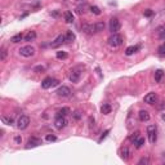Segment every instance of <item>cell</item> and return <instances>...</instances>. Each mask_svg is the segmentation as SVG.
Instances as JSON below:
<instances>
[{
	"instance_id": "6da1fadb",
	"label": "cell",
	"mask_w": 165,
	"mask_h": 165,
	"mask_svg": "<svg viewBox=\"0 0 165 165\" xmlns=\"http://www.w3.org/2000/svg\"><path fill=\"white\" fill-rule=\"evenodd\" d=\"M107 41H109V45L116 48V47H120L123 43H124V39H123L121 35H119L118 32H116V34H112V35H111Z\"/></svg>"
},
{
	"instance_id": "7a4b0ae2",
	"label": "cell",
	"mask_w": 165,
	"mask_h": 165,
	"mask_svg": "<svg viewBox=\"0 0 165 165\" xmlns=\"http://www.w3.org/2000/svg\"><path fill=\"white\" fill-rule=\"evenodd\" d=\"M156 132H157V128H156V125H148L147 127V136H148V141L150 143H154L156 142V139H157V134H156Z\"/></svg>"
},
{
	"instance_id": "3957f363",
	"label": "cell",
	"mask_w": 165,
	"mask_h": 165,
	"mask_svg": "<svg viewBox=\"0 0 165 165\" xmlns=\"http://www.w3.org/2000/svg\"><path fill=\"white\" fill-rule=\"evenodd\" d=\"M18 52H19V54L22 56V57L29 58V57H32V56L35 54V48L32 47V45H25V47L21 48Z\"/></svg>"
},
{
	"instance_id": "277c9868",
	"label": "cell",
	"mask_w": 165,
	"mask_h": 165,
	"mask_svg": "<svg viewBox=\"0 0 165 165\" xmlns=\"http://www.w3.org/2000/svg\"><path fill=\"white\" fill-rule=\"evenodd\" d=\"M30 124V118L26 115H21L19 119L17 120V128L21 129V130H23V129H26L29 127Z\"/></svg>"
},
{
	"instance_id": "5b68a950",
	"label": "cell",
	"mask_w": 165,
	"mask_h": 165,
	"mask_svg": "<svg viewBox=\"0 0 165 165\" xmlns=\"http://www.w3.org/2000/svg\"><path fill=\"white\" fill-rule=\"evenodd\" d=\"M58 80H56V79H52V77H45V79L43 80V83H41V88L43 89H49V88H52V86H54V85H58Z\"/></svg>"
},
{
	"instance_id": "8992f818",
	"label": "cell",
	"mask_w": 165,
	"mask_h": 165,
	"mask_svg": "<svg viewBox=\"0 0 165 165\" xmlns=\"http://www.w3.org/2000/svg\"><path fill=\"white\" fill-rule=\"evenodd\" d=\"M66 125H67V120H66V116H57L54 120V127L58 129V130H62Z\"/></svg>"
},
{
	"instance_id": "52a82bcc",
	"label": "cell",
	"mask_w": 165,
	"mask_h": 165,
	"mask_svg": "<svg viewBox=\"0 0 165 165\" xmlns=\"http://www.w3.org/2000/svg\"><path fill=\"white\" fill-rule=\"evenodd\" d=\"M121 27V23H120V21L118 18H111L110 19V31L112 32V34H116V32L120 30Z\"/></svg>"
},
{
	"instance_id": "ba28073f",
	"label": "cell",
	"mask_w": 165,
	"mask_h": 165,
	"mask_svg": "<svg viewBox=\"0 0 165 165\" xmlns=\"http://www.w3.org/2000/svg\"><path fill=\"white\" fill-rule=\"evenodd\" d=\"M57 95L58 97H62V98H66V97H70V94H71V91H70V88L68 86H65V85H62V86H59L58 89H57Z\"/></svg>"
},
{
	"instance_id": "9c48e42d",
	"label": "cell",
	"mask_w": 165,
	"mask_h": 165,
	"mask_svg": "<svg viewBox=\"0 0 165 165\" xmlns=\"http://www.w3.org/2000/svg\"><path fill=\"white\" fill-rule=\"evenodd\" d=\"M80 76H81V71L79 68H74V70H71L68 79H70L71 83H77L80 80Z\"/></svg>"
},
{
	"instance_id": "30bf717a",
	"label": "cell",
	"mask_w": 165,
	"mask_h": 165,
	"mask_svg": "<svg viewBox=\"0 0 165 165\" xmlns=\"http://www.w3.org/2000/svg\"><path fill=\"white\" fill-rule=\"evenodd\" d=\"M143 101H145V103H147V104H155L156 102H157V95H156V93L151 92L145 95Z\"/></svg>"
},
{
	"instance_id": "8fae6325",
	"label": "cell",
	"mask_w": 165,
	"mask_h": 165,
	"mask_svg": "<svg viewBox=\"0 0 165 165\" xmlns=\"http://www.w3.org/2000/svg\"><path fill=\"white\" fill-rule=\"evenodd\" d=\"M41 145V139L38 137H31L27 141V145H26V148H34V147H38Z\"/></svg>"
},
{
	"instance_id": "7c38bea8",
	"label": "cell",
	"mask_w": 165,
	"mask_h": 165,
	"mask_svg": "<svg viewBox=\"0 0 165 165\" xmlns=\"http://www.w3.org/2000/svg\"><path fill=\"white\" fill-rule=\"evenodd\" d=\"M62 43H65V35H58L50 45H52V48H58L59 45H62Z\"/></svg>"
},
{
	"instance_id": "4fadbf2b",
	"label": "cell",
	"mask_w": 165,
	"mask_h": 165,
	"mask_svg": "<svg viewBox=\"0 0 165 165\" xmlns=\"http://www.w3.org/2000/svg\"><path fill=\"white\" fill-rule=\"evenodd\" d=\"M81 31L85 32V34H88V35H92V34H94V27H93V25L84 23V25L81 26Z\"/></svg>"
},
{
	"instance_id": "5bb4252c",
	"label": "cell",
	"mask_w": 165,
	"mask_h": 165,
	"mask_svg": "<svg viewBox=\"0 0 165 165\" xmlns=\"http://www.w3.org/2000/svg\"><path fill=\"white\" fill-rule=\"evenodd\" d=\"M138 118H139L141 121H148V120L151 119V116H150L148 111L142 110V111H139V113H138Z\"/></svg>"
},
{
	"instance_id": "9a60e30c",
	"label": "cell",
	"mask_w": 165,
	"mask_h": 165,
	"mask_svg": "<svg viewBox=\"0 0 165 165\" xmlns=\"http://www.w3.org/2000/svg\"><path fill=\"white\" fill-rule=\"evenodd\" d=\"M120 156H121L123 160H128V159L130 157V151H129L128 147H123V148L120 150Z\"/></svg>"
},
{
	"instance_id": "2e32d148",
	"label": "cell",
	"mask_w": 165,
	"mask_h": 165,
	"mask_svg": "<svg viewBox=\"0 0 165 165\" xmlns=\"http://www.w3.org/2000/svg\"><path fill=\"white\" fill-rule=\"evenodd\" d=\"M138 50H139V45H130V47L127 48V50H125V54H127V56H132V54H134L136 52H138Z\"/></svg>"
},
{
	"instance_id": "e0dca14e",
	"label": "cell",
	"mask_w": 165,
	"mask_h": 165,
	"mask_svg": "<svg viewBox=\"0 0 165 165\" xmlns=\"http://www.w3.org/2000/svg\"><path fill=\"white\" fill-rule=\"evenodd\" d=\"M93 27H94V34H98V32L104 30V22H95Z\"/></svg>"
},
{
	"instance_id": "ac0fdd59",
	"label": "cell",
	"mask_w": 165,
	"mask_h": 165,
	"mask_svg": "<svg viewBox=\"0 0 165 165\" xmlns=\"http://www.w3.org/2000/svg\"><path fill=\"white\" fill-rule=\"evenodd\" d=\"M75 34L72 31H67L66 32V35H65V43H72V41L75 40Z\"/></svg>"
},
{
	"instance_id": "d6986e66",
	"label": "cell",
	"mask_w": 165,
	"mask_h": 165,
	"mask_svg": "<svg viewBox=\"0 0 165 165\" xmlns=\"http://www.w3.org/2000/svg\"><path fill=\"white\" fill-rule=\"evenodd\" d=\"M36 39V32L35 31H29L27 34L25 35V40L26 41H34Z\"/></svg>"
},
{
	"instance_id": "ffe728a7",
	"label": "cell",
	"mask_w": 165,
	"mask_h": 165,
	"mask_svg": "<svg viewBox=\"0 0 165 165\" xmlns=\"http://www.w3.org/2000/svg\"><path fill=\"white\" fill-rule=\"evenodd\" d=\"M101 112L103 113V115H109V113L111 112V106L109 103H103L101 107Z\"/></svg>"
},
{
	"instance_id": "44dd1931",
	"label": "cell",
	"mask_w": 165,
	"mask_h": 165,
	"mask_svg": "<svg viewBox=\"0 0 165 165\" xmlns=\"http://www.w3.org/2000/svg\"><path fill=\"white\" fill-rule=\"evenodd\" d=\"M63 17H65V21L67 23H72L74 22V14L71 13V12H65Z\"/></svg>"
},
{
	"instance_id": "7402d4cb",
	"label": "cell",
	"mask_w": 165,
	"mask_h": 165,
	"mask_svg": "<svg viewBox=\"0 0 165 165\" xmlns=\"http://www.w3.org/2000/svg\"><path fill=\"white\" fill-rule=\"evenodd\" d=\"M163 77H164V71L163 70H157L155 72V81L156 83H160L161 80H163Z\"/></svg>"
},
{
	"instance_id": "603a6c76",
	"label": "cell",
	"mask_w": 165,
	"mask_h": 165,
	"mask_svg": "<svg viewBox=\"0 0 165 165\" xmlns=\"http://www.w3.org/2000/svg\"><path fill=\"white\" fill-rule=\"evenodd\" d=\"M68 113H71L70 109H68V107H62V109L57 112V116H67Z\"/></svg>"
},
{
	"instance_id": "cb8c5ba5",
	"label": "cell",
	"mask_w": 165,
	"mask_h": 165,
	"mask_svg": "<svg viewBox=\"0 0 165 165\" xmlns=\"http://www.w3.org/2000/svg\"><path fill=\"white\" fill-rule=\"evenodd\" d=\"M23 38H25V36H23L22 34H17V35H14V36L10 38V41H12V43H14V44H17V43H19Z\"/></svg>"
},
{
	"instance_id": "d4e9b609",
	"label": "cell",
	"mask_w": 165,
	"mask_h": 165,
	"mask_svg": "<svg viewBox=\"0 0 165 165\" xmlns=\"http://www.w3.org/2000/svg\"><path fill=\"white\" fill-rule=\"evenodd\" d=\"M1 121H3V124H5V125H13L14 120L12 119V118H8V116H3Z\"/></svg>"
},
{
	"instance_id": "484cf974",
	"label": "cell",
	"mask_w": 165,
	"mask_h": 165,
	"mask_svg": "<svg viewBox=\"0 0 165 165\" xmlns=\"http://www.w3.org/2000/svg\"><path fill=\"white\" fill-rule=\"evenodd\" d=\"M134 145H136L137 148H141L143 145H145V139H143L142 137H139V138H137V141L134 142Z\"/></svg>"
},
{
	"instance_id": "4316f807",
	"label": "cell",
	"mask_w": 165,
	"mask_h": 165,
	"mask_svg": "<svg viewBox=\"0 0 165 165\" xmlns=\"http://www.w3.org/2000/svg\"><path fill=\"white\" fill-rule=\"evenodd\" d=\"M57 58H58V59H66V58H67V53L62 52V50H61V52H57Z\"/></svg>"
},
{
	"instance_id": "83f0119b",
	"label": "cell",
	"mask_w": 165,
	"mask_h": 165,
	"mask_svg": "<svg viewBox=\"0 0 165 165\" xmlns=\"http://www.w3.org/2000/svg\"><path fill=\"white\" fill-rule=\"evenodd\" d=\"M137 138H139V132H136V133H133L130 137H129V139H130V142L134 143V142L137 141Z\"/></svg>"
},
{
	"instance_id": "f1b7e54d",
	"label": "cell",
	"mask_w": 165,
	"mask_h": 165,
	"mask_svg": "<svg viewBox=\"0 0 165 165\" xmlns=\"http://www.w3.org/2000/svg\"><path fill=\"white\" fill-rule=\"evenodd\" d=\"M91 12L94 14H97V16H100L101 14V9L98 7H95V5H93V7H91Z\"/></svg>"
},
{
	"instance_id": "f546056e",
	"label": "cell",
	"mask_w": 165,
	"mask_h": 165,
	"mask_svg": "<svg viewBox=\"0 0 165 165\" xmlns=\"http://www.w3.org/2000/svg\"><path fill=\"white\" fill-rule=\"evenodd\" d=\"M72 118L75 119V120H80L83 118V113L80 112V111H75V112L72 113Z\"/></svg>"
},
{
	"instance_id": "4dcf8cb0",
	"label": "cell",
	"mask_w": 165,
	"mask_h": 165,
	"mask_svg": "<svg viewBox=\"0 0 165 165\" xmlns=\"http://www.w3.org/2000/svg\"><path fill=\"white\" fill-rule=\"evenodd\" d=\"M45 139L48 141V142H56V141H57V137L54 136V134H48V136L45 137Z\"/></svg>"
},
{
	"instance_id": "1f68e13d",
	"label": "cell",
	"mask_w": 165,
	"mask_h": 165,
	"mask_svg": "<svg viewBox=\"0 0 165 165\" xmlns=\"http://www.w3.org/2000/svg\"><path fill=\"white\" fill-rule=\"evenodd\" d=\"M159 38L160 39H165V26L159 29Z\"/></svg>"
},
{
	"instance_id": "d6a6232c",
	"label": "cell",
	"mask_w": 165,
	"mask_h": 165,
	"mask_svg": "<svg viewBox=\"0 0 165 165\" xmlns=\"http://www.w3.org/2000/svg\"><path fill=\"white\" fill-rule=\"evenodd\" d=\"M159 56H161V57L165 56V43L163 44V45L159 47Z\"/></svg>"
},
{
	"instance_id": "836d02e7",
	"label": "cell",
	"mask_w": 165,
	"mask_h": 165,
	"mask_svg": "<svg viewBox=\"0 0 165 165\" xmlns=\"http://www.w3.org/2000/svg\"><path fill=\"white\" fill-rule=\"evenodd\" d=\"M148 163H150L148 157H143V159H141V160L138 161V164H139V165H143V164H145V165H147Z\"/></svg>"
},
{
	"instance_id": "e575fe53",
	"label": "cell",
	"mask_w": 165,
	"mask_h": 165,
	"mask_svg": "<svg viewBox=\"0 0 165 165\" xmlns=\"http://www.w3.org/2000/svg\"><path fill=\"white\" fill-rule=\"evenodd\" d=\"M109 133H110V130H109V129H107V130H104V133H103V134H102V136H101V138H100V139H98V142H100V143H101V142H102V141H103V139H104V138H106V137H107V134H109Z\"/></svg>"
},
{
	"instance_id": "d590c367",
	"label": "cell",
	"mask_w": 165,
	"mask_h": 165,
	"mask_svg": "<svg viewBox=\"0 0 165 165\" xmlns=\"http://www.w3.org/2000/svg\"><path fill=\"white\" fill-rule=\"evenodd\" d=\"M5 57H7V50H5V48H3V49H1V57H0V59H1V61H4Z\"/></svg>"
},
{
	"instance_id": "8d00e7d4",
	"label": "cell",
	"mask_w": 165,
	"mask_h": 165,
	"mask_svg": "<svg viewBox=\"0 0 165 165\" xmlns=\"http://www.w3.org/2000/svg\"><path fill=\"white\" fill-rule=\"evenodd\" d=\"M44 70H45L44 66H38V67H35V72H40V71H44Z\"/></svg>"
},
{
	"instance_id": "74e56055",
	"label": "cell",
	"mask_w": 165,
	"mask_h": 165,
	"mask_svg": "<svg viewBox=\"0 0 165 165\" xmlns=\"http://www.w3.org/2000/svg\"><path fill=\"white\" fill-rule=\"evenodd\" d=\"M152 14H154V12H152L151 9H147V10L145 12V16H146V17H151Z\"/></svg>"
},
{
	"instance_id": "f35d334b",
	"label": "cell",
	"mask_w": 165,
	"mask_h": 165,
	"mask_svg": "<svg viewBox=\"0 0 165 165\" xmlns=\"http://www.w3.org/2000/svg\"><path fill=\"white\" fill-rule=\"evenodd\" d=\"M16 142L17 143H21V142H22V138H21V137H16Z\"/></svg>"
},
{
	"instance_id": "ab89813d",
	"label": "cell",
	"mask_w": 165,
	"mask_h": 165,
	"mask_svg": "<svg viewBox=\"0 0 165 165\" xmlns=\"http://www.w3.org/2000/svg\"><path fill=\"white\" fill-rule=\"evenodd\" d=\"M161 119H163L164 121H165V113H161Z\"/></svg>"
},
{
	"instance_id": "60d3db41",
	"label": "cell",
	"mask_w": 165,
	"mask_h": 165,
	"mask_svg": "<svg viewBox=\"0 0 165 165\" xmlns=\"http://www.w3.org/2000/svg\"><path fill=\"white\" fill-rule=\"evenodd\" d=\"M76 1H83V0H76Z\"/></svg>"
}]
</instances>
